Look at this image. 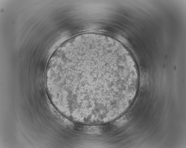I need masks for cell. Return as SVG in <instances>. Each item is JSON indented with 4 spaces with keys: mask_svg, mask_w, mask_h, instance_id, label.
<instances>
[{
    "mask_svg": "<svg viewBox=\"0 0 186 148\" xmlns=\"http://www.w3.org/2000/svg\"><path fill=\"white\" fill-rule=\"evenodd\" d=\"M49 74L61 105L75 120L108 116L121 102L131 76L118 46L98 40L59 51L51 59Z\"/></svg>",
    "mask_w": 186,
    "mask_h": 148,
    "instance_id": "cell-1",
    "label": "cell"
}]
</instances>
